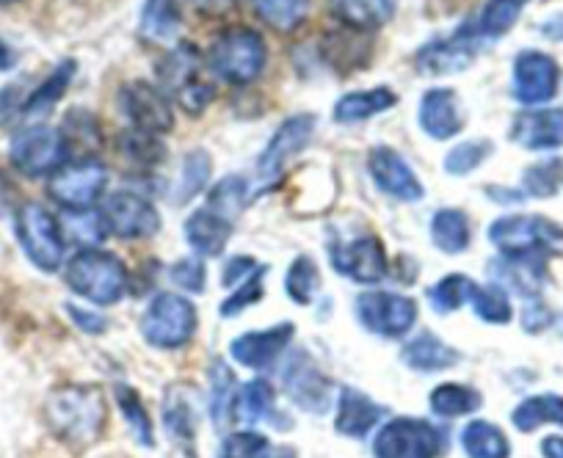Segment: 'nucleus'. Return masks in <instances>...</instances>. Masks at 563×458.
Wrapping results in <instances>:
<instances>
[{
    "instance_id": "nucleus-1",
    "label": "nucleus",
    "mask_w": 563,
    "mask_h": 458,
    "mask_svg": "<svg viewBox=\"0 0 563 458\" xmlns=\"http://www.w3.org/2000/svg\"><path fill=\"white\" fill-rule=\"evenodd\" d=\"M45 420L58 439L91 445L106 428V401L95 387L67 384L51 392L45 403Z\"/></svg>"
},
{
    "instance_id": "nucleus-2",
    "label": "nucleus",
    "mask_w": 563,
    "mask_h": 458,
    "mask_svg": "<svg viewBox=\"0 0 563 458\" xmlns=\"http://www.w3.org/2000/svg\"><path fill=\"white\" fill-rule=\"evenodd\" d=\"M268 62L263 36L246 25L224 29L208 51V67L216 78L232 86H246L260 78Z\"/></svg>"
},
{
    "instance_id": "nucleus-3",
    "label": "nucleus",
    "mask_w": 563,
    "mask_h": 458,
    "mask_svg": "<svg viewBox=\"0 0 563 458\" xmlns=\"http://www.w3.org/2000/svg\"><path fill=\"white\" fill-rule=\"evenodd\" d=\"M67 284L80 299L97 306H111L128 293V268L117 255L102 249H84L67 262Z\"/></svg>"
},
{
    "instance_id": "nucleus-4",
    "label": "nucleus",
    "mask_w": 563,
    "mask_h": 458,
    "mask_svg": "<svg viewBox=\"0 0 563 458\" xmlns=\"http://www.w3.org/2000/svg\"><path fill=\"white\" fill-rule=\"evenodd\" d=\"M489 241L506 257L563 255V226L544 215H503L489 226Z\"/></svg>"
},
{
    "instance_id": "nucleus-5",
    "label": "nucleus",
    "mask_w": 563,
    "mask_h": 458,
    "mask_svg": "<svg viewBox=\"0 0 563 458\" xmlns=\"http://www.w3.org/2000/svg\"><path fill=\"white\" fill-rule=\"evenodd\" d=\"M141 334L150 346L161 351L183 348L197 334V310L186 295L169 293V290L158 293L141 317Z\"/></svg>"
},
{
    "instance_id": "nucleus-6",
    "label": "nucleus",
    "mask_w": 563,
    "mask_h": 458,
    "mask_svg": "<svg viewBox=\"0 0 563 458\" xmlns=\"http://www.w3.org/2000/svg\"><path fill=\"white\" fill-rule=\"evenodd\" d=\"M161 83L175 91V100L186 108L188 113H202L213 102L216 86L205 78L202 58L191 45H177L164 62L158 64Z\"/></svg>"
},
{
    "instance_id": "nucleus-7",
    "label": "nucleus",
    "mask_w": 563,
    "mask_h": 458,
    "mask_svg": "<svg viewBox=\"0 0 563 458\" xmlns=\"http://www.w3.org/2000/svg\"><path fill=\"white\" fill-rule=\"evenodd\" d=\"M18 238L29 260L42 271H58L64 260V238L62 221L42 204H23L18 213Z\"/></svg>"
},
{
    "instance_id": "nucleus-8",
    "label": "nucleus",
    "mask_w": 563,
    "mask_h": 458,
    "mask_svg": "<svg viewBox=\"0 0 563 458\" xmlns=\"http://www.w3.org/2000/svg\"><path fill=\"white\" fill-rule=\"evenodd\" d=\"M445 447L442 431L429 420L395 417L373 439L376 458H437Z\"/></svg>"
},
{
    "instance_id": "nucleus-9",
    "label": "nucleus",
    "mask_w": 563,
    "mask_h": 458,
    "mask_svg": "<svg viewBox=\"0 0 563 458\" xmlns=\"http://www.w3.org/2000/svg\"><path fill=\"white\" fill-rule=\"evenodd\" d=\"M69 155V144L62 131L47 125L23 127L9 144V158L14 169H20L29 177L56 175Z\"/></svg>"
},
{
    "instance_id": "nucleus-10",
    "label": "nucleus",
    "mask_w": 563,
    "mask_h": 458,
    "mask_svg": "<svg viewBox=\"0 0 563 458\" xmlns=\"http://www.w3.org/2000/svg\"><path fill=\"white\" fill-rule=\"evenodd\" d=\"M316 113H294V116H288V120L276 127V133L271 136V142L265 144V149L257 158V177L263 182V188L274 186L285 175L290 160L310 147L312 136H316Z\"/></svg>"
},
{
    "instance_id": "nucleus-11",
    "label": "nucleus",
    "mask_w": 563,
    "mask_h": 458,
    "mask_svg": "<svg viewBox=\"0 0 563 458\" xmlns=\"http://www.w3.org/2000/svg\"><path fill=\"white\" fill-rule=\"evenodd\" d=\"M119 108H122L124 120L133 125V131L147 133V136H166L175 127L169 94L147 80L124 83L119 91Z\"/></svg>"
},
{
    "instance_id": "nucleus-12",
    "label": "nucleus",
    "mask_w": 563,
    "mask_h": 458,
    "mask_svg": "<svg viewBox=\"0 0 563 458\" xmlns=\"http://www.w3.org/2000/svg\"><path fill=\"white\" fill-rule=\"evenodd\" d=\"M356 315L367 332L398 339L409 334V328L417 323V304L409 295L371 290V293H362L356 299Z\"/></svg>"
},
{
    "instance_id": "nucleus-13",
    "label": "nucleus",
    "mask_w": 563,
    "mask_h": 458,
    "mask_svg": "<svg viewBox=\"0 0 563 458\" xmlns=\"http://www.w3.org/2000/svg\"><path fill=\"white\" fill-rule=\"evenodd\" d=\"M106 186L108 169L100 160H78L73 166H62L53 175L47 191L64 210L80 213V210H91V204L102 197Z\"/></svg>"
},
{
    "instance_id": "nucleus-14",
    "label": "nucleus",
    "mask_w": 563,
    "mask_h": 458,
    "mask_svg": "<svg viewBox=\"0 0 563 458\" xmlns=\"http://www.w3.org/2000/svg\"><path fill=\"white\" fill-rule=\"evenodd\" d=\"M108 233L122 241L153 238L161 230V213L150 199L133 191H117L108 197L106 210H102Z\"/></svg>"
},
{
    "instance_id": "nucleus-15",
    "label": "nucleus",
    "mask_w": 563,
    "mask_h": 458,
    "mask_svg": "<svg viewBox=\"0 0 563 458\" xmlns=\"http://www.w3.org/2000/svg\"><path fill=\"white\" fill-rule=\"evenodd\" d=\"M282 387L290 395V401L299 403L310 414H327L329 403H332V384H329L327 373L305 351L294 354L288 359L285 376H282Z\"/></svg>"
},
{
    "instance_id": "nucleus-16",
    "label": "nucleus",
    "mask_w": 563,
    "mask_h": 458,
    "mask_svg": "<svg viewBox=\"0 0 563 458\" xmlns=\"http://www.w3.org/2000/svg\"><path fill=\"white\" fill-rule=\"evenodd\" d=\"M555 58L541 51H522L514 58V97L522 105H544L558 91Z\"/></svg>"
},
{
    "instance_id": "nucleus-17",
    "label": "nucleus",
    "mask_w": 563,
    "mask_h": 458,
    "mask_svg": "<svg viewBox=\"0 0 563 458\" xmlns=\"http://www.w3.org/2000/svg\"><path fill=\"white\" fill-rule=\"evenodd\" d=\"M367 171H371L373 182L382 188L387 197L398 199V202H420L426 197L420 177L415 175L404 155L393 147H373L367 149Z\"/></svg>"
},
{
    "instance_id": "nucleus-18",
    "label": "nucleus",
    "mask_w": 563,
    "mask_h": 458,
    "mask_svg": "<svg viewBox=\"0 0 563 458\" xmlns=\"http://www.w3.org/2000/svg\"><path fill=\"white\" fill-rule=\"evenodd\" d=\"M332 262L343 277L354 279L360 284H376L387 277V255L376 235H362V238L332 244Z\"/></svg>"
},
{
    "instance_id": "nucleus-19",
    "label": "nucleus",
    "mask_w": 563,
    "mask_h": 458,
    "mask_svg": "<svg viewBox=\"0 0 563 458\" xmlns=\"http://www.w3.org/2000/svg\"><path fill=\"white\" fill-rule=\"evenodd\" d=\"M417 125L434 142H448V138L459 136L464 120H462V100L453 89L437 86L422 94L420 108H417Z\"/></svg>"
},
{
    "instance_id": "nucleus-20",
    "label": "nucleus",
    "mask_w": 563,
    "mask_h": 458,
    "mask_svg": "<svg viewBox=\"0 0 563 458\" xmlns=\"http://www.w3.org/2000/svg\"><path fill=\"white\" fill-rule=\"evenodd\" d=\"M478 42L464 34L462 29L445 40H434L415 56L417 72L422 75H453L467 69L478 56Z\"/></svg>"
},
{
    "instance_id": "nucleus-21",
    "label": "nucleus",
    "mask_w": 563,
    "mask_h": 458,
    "mask_svg": "<svg viewBox=\"0 0 563 458\" xmlns=\"http://www.w3.org/2000/svg\"><path fill=\"white\" fill-rule=\"evenodd\" d=\"M294 334V323H279V326H271L265 328V332L241 334V337L232 339V359H235L238 365H243V368L252 370L268 368V365L290 346Z\"/></svg>"
},
{
    "instance_id": "nucleus-22",
    "label": "nucleus",
    "mask_w": 563,
    "mask_h": 458,
    "mask_svg": "<svg viewBox=\"0 0 563 458\" xmlns=\"http://www.w3.org/2000/svg\"><path fill=\"white\" fill-rule=\"evenodd\" d=\"M511 138L530 153L563 147V108L522 111L511 125Z\"/></svg>"
},
{
    "instance_id": "nucleus-23",
    "label": "nucleus",
    "mask_w": 563,
    "mask_h": 458,
    "mask_svg": "<svg viewBox=\"0 0 563 458\" xmlns=\"http://www.w3.org/2000/svg\"><path fill=\"white\" fill-rule=\"evenodd\" d=\"M525 7H528V0H486L484 9L470 23H464L462 31L467 36H473L478 45L495 42L517 25Z\"/></svg>"
},
{
    "instance_id": "nucleus-24",
    "label": "nucleus",
    "mask_w": 563,
    "mask_h": 458,
    "mask_svg": "<svg viewBox=\"0 0 563 458\" xmlns=\"http://www.w3.org/2000/svg\"><path fill=\"white\" fill-rule=\"evenodd\" d=\"M232 230H235V224L230 219H224V215L216 213V210H210L208 204L194 210L186 221V238L191 244V249L208 257L221 255L227 249V244L232 238Z\"/></svg>"
},
{
    "instance_id": "nucleus-25",
    "label": "nucleus",
    "mask_w": 563,
    "mask_h": 458,
    "mask_svg": "<svg viewBox=\"0 0 563 458\" xmlns=\"http://www.w3.org/2000/svg\"><path fill=\"white\" fill-rule=\"evenodd\" d=\"M393 105H398V94L389 86L349 91L334 102V122L338 125H356V122L373 120L378 113L389 111Z\"/></svg>"
},
{
    "instance_id": "nucleus-26",
    "label": "nucleus",
    "mask_w": 563,
    "mask_h": 458,
    "mask_svg": "<svg viewBox=\"0 0 563 458\" xmlns=\"http://www.w3.org/2000/svg\"><path fill=\"white\" fill-rule=\"evenodd\" d=\"M205 0H147L141 9V31L158 42H175L186 25V9Z\"/></svg>"
},
{
    "instance_id": "nucleus-27",
    "label": "nucleus",
    "mask_w": 563,
    "mask_h": 458,
    "mask_svg": "<svg viewBox=\"0 0 563 458\" xmlns=\"http://www.w3.org/2000/svg\"><path fill=\"white\" fill-rule=\"evenodd\" d=\"M332 14L351 31L371 34L395 18V0H329Z\"/></svg>"
},
{
    "instance_id": "nucleus-28",
    "label": "nucleus",
    "mask_w": 563,
    "mask_h": 458,
    "mask_svg": "<svg viewBox=\"0 0 563 458\" xmlns=\"http://www.w3.org/2000/svg\"><path fill=\"white\" fill-rule=\"evenodd\" d=\"M384 417V409L376 401L360 390L345 387L340 392V406H338V431L340 434L351 436V439H365L371 434L373 425Z\"/></svg>"
},
{
    "instance_id": "nucleus-29",
    "label": "nucleus",
    "mask_w": 563,
    "mask_h": 458,
    "mask_svg": "<svg viewBox=\"0 0 563 458\" xmlns=\"http://www.w3.org/2000/svg\"><path fill=\"white\" fill-rule=\"evenodd\" d=\"M404 362L417 373H437V370H448L459 362V351L445 346L440 337L431 332L417 334L411 343L404 348Z\"/></svg>"
},
{
    "instance_id": "nucleus-30",
    "label": "nucleus",
    "mask_w": 563,
    "mask_h": 458,
    "mask_svg": "<svg viewBox=\"0 0 563 458\" xmlns=\"http://www.w3.org/2000/svg\"><path fill=\"white\" fill-rule=\"evenodd\" d=\"M470 238H473V230H470V219L464 210H437L434 219H431V241H434L437 249H442L445 255H462V252H467Z\"/></svg>"
},
{
    "instance_id": "nucleus-31",
    "label": "nucleus",
    "mask_w": 563,
    "mask_h": 458,
    "mask_svg": "<svg viewBox=\"0 0 563 458\" xmlns=\"http://www.w3.org/2000/svg\"><path fill=\"white\" fill-rule=\"evenodd\" d=\"M75 72H78V64H75L73 58H67V62L58 64V67L53 69V72L47 75V78L42 80L40 86H36L34 94L25 97V100H23L25 116H42V113L51 111V108L56 105V102L62 100L64 94H67V89H69V83H73Z\"/></svg>"
},
{
    "instance_id": "nucleus-32",
    "label": "nucleus",
    "mask_w": 563,
    "mask_h": 458,
    "mask_svg": "<svg viewBox=\"0 0 563 458\" xmlns=\"http://www.w3.org/2000/svg\"><path fill=\"white\" fill-rule=\"evenodd\" d=\"M462 447L470 458H508L511 456L508 436L503 434L497 425L486 423V420H473V423L462 431Z\"/></svg>"
},
{
    "instance_id": "nucleus-33",
    "label": "nucleus",
    "mask_w": 563,
    "mask_h": 458,
    "mask_svg": "<svg viewBox=\"0 0 563 458\" xmlns=\"http://www.w3.org/2000/svg\"><path fill=\"white\" fill-rule=\"evenodd\" d=\"M514 425L519 431H536L539 425H563V398L561 395H533L519 403L511 414Z\"/></svg>"
},
{
    "instance_id": "nucleus-34",
    "label": "nucleus",
    "mask_w": 563,
    "mask_h": 458,
    "mask_svg": "<svg viewBox=\"0 0 563 458\" xmlns=\"http://www.w3.org/2000/svg\"><path fill=\"white\" fill-rule=\"evenodd\" d=\"M254 12L279 34H290L299 29L310 14V0H252Z\"/></svg>"
},
{
    "instance_id": "nucleus-35",
    "label": "nucleus",
    "mask_w": 563,
    "mask_h": 458,
    "mask_svg": "<svg viewBox=\"0 0 563 458\" xmlns=\"http://www.w3.org/2000/svg\"><path fill=\"white\" fill-rule=\"evenodd\" d=\"M484 398L467 384H440L431 392V412L437 417H464V414L478 412Z\"/></svg>"
},
{
    "instance_id": "nucleus-36",
    "label": "nucleus",
    "mask_w": 563,
    "mask_h": 458,
    "mask_svg": "<svg viewBox=\"0 0 563 458\" xmlns=\"http://www.w3.org/2000/svg\"><path fill=\"white\" fill-rule=\"evenodd\" d=\"M164 423L166 431L175 436L177 445L191 447L194 436H197V417H194V406L186 395H183V387L169 390L164 403Z\"/></svg>"
},
{
    "instance_id": "nucleus-37",
    "label": "nucleus",
    "mask_w": 563,
    "mask_h": 458,
    "mask_svg": "<svg viewBox=\"0 0 563 458\" xmlns=\"http://www.w3.org/2000/svg\"><path fill=\"white\" fill-rule=\"evenodd\" d=\"M235 398H238V384L235 376L230 373L224 362H216L210 370V414H213V423L227 425L235 414Z\"/></svg>"
},
{
    "instance_id": "nucleus-38",
    "label": "nucleus",
    "mask_w": 563,
    "mask_h": 458,
    "mask_svg": "<svg viewBox=\"0 0 563 458\" xmlns=\"http://www.w3.org/2000/svg\"><path fill=\"white\" fill-rule=\"evenodd\" d=\"M360 31H340V34H329V42L323 40V56H329L332 67L351 69L354 64L365 67L367 56H371V45L360 40Z\"/></svg>"
},
{
    "instance_id": "nucleus-39",
    "label": "nucleus",
    "mask_w": 563,
    "mask_h": 458,
    "mask_svg": "<svg viewBox=\"0 0 563 458\" xmlns=\"http://www.w3.org/2000/svg\"><path fill=\"white\" fill-rule=\"evenodd\" d=\"M249 199V182L241 175H227L216 182V188L208 197V208L216 210L219 215L230 219L235 224V219L241 215V210L246 208Z\"/></svg>"
},
{
    "instance_id": "nucleus-40",
    "label": "nucleus",
    "mask_w": 563,
    "mask_h": 458,
    "mask_svg": "<svg viewBox=\"0 0 563 458\" xmlns=\"http://www.w3.org/2000/svg\"><path fill=\"white\" fill-rule=\"evenodd\" d=\"M210 169H213V160L205 149H191V153L183 158V169H180V180H177V191H175V204H186L188 199L197 197L210 180Z\"/></svg>"
},
{
    "instance_id": "nucleus-41",
    "label": "nucleus",
    "mask_w": 563,
    "mask_h": 458,
    "mask_svg": "<svg viewBox=\"0 0 563 458\" xmlns=\"http://www.w3.org/2000/svg\"><path fill=\"white\" fill-rule=\"evenodd\" d=\"M113 395H117L119 409H122L124 414V423L133 428L135 439H139L141 445L153 447V423H150V412L147 406H144V401L139 398V392L128 384H117Z\"/></svg>"
},
{
    "instance_id": "nucleus-42",
    "label": "nucleus",
    "mask_w": 563,
    "mask_h": 458,
    "mask_svg": "<svg viewBox=\"0 0 563 458\" xmlns=\"http://www.w3.org/2000/svg\"><path fill=\"white\" fill-rule=\"evenodd\" d=\"M563 186V160L547 158L541 164L530 166L522 177V191L536 199H550L561 191Z\"/></svg>"
},
{
    "instance_id": "nucleus-43",
    "label": "nucleus",
    "mask_w": 563,
    "mask_h": 458,
    "mask_svg": "<svg viewBox=\"0 0 563 458\" xmlns=\"http://www.w3.org/2000/svg\"><path fill=\"white\" fill-rule=\"evenodd\" d=\"M473 288L475 282L470 277H464V273H451V277L440 279V282L429 290V299L431 304H434V312L448 315V312L462 310V306L470 301V295H473Z\"/></svg>"
},
{
    "instance_id": "nucleus-44",
    "label": "nucleus",
    "mask_w": 563,
    "mask_h": 458,
    "mask_svg": "<svg viewBox=\"0 0 563 458\" xmlns=\"http://www.w3.org/2000/svg\"><path fill=\"white\" fill-rule=\"evenodd\" d=\"M235 412L246 423H257V420L268 417L274 412V390H271L268 381L254 379L243 384V390L235 398Z\"/></svg>"
},
{
    "instance_id": "nucleus-45",
    "label": "nucleus",
    "mask_w": 563,
    "mask_h": 458,
    "mask_svg": "<svg viewBox=\"0 0 563 458\" xmlns=\"http://www.w3.org/2000/svg\"><path fill=\"white\" fill-rule=\"evenodd\" d=\"M318 284H321V273L312 257H296L294 266L288 268V277H285V290H288L290 299L296 304H312L318 293Z\"/></svg>"
},
{
    "instance_id": "nucleus-46",
    "label": "nucleus",
    "mask_w": 563,
    "mask_h": 458,
    "mask_svg": "<svg viewBox=\"0 0 563 458\" xmlns=\"http://www.w3.org/2000/svg\"><path fill=\"white\" fill-rule=\"evenodd\" d=\"M495 153V144L489 138H473V142H462L445 155V171L453 177H467L484 164L489 155Z\"/></svg>"
},
{
    "instance_id": "nucleus-47",
    "label": "nucleus",
    "mask_w": 563,
    "mask_h": 458,
    "mask_svg": "<svg viewBox=\"0 0 563 458\" xmlns=\"http://www.w3.org/2000/svg\"><path fill=\"white\" fill-rule=\"evenodd\" d=\"M475 306V315L486 323H508L511 321V301H508L506 290L497 284H475L473 295H470Z\"/></svg>"
},
{
    "instance_id": "nucleus-48",
    "label": "nucleus",
    "mask_w": 563,
    "mask_h": 458,
    "mask_svg": "<svg viewBox=\"0 0 563 458\" xmlns=\"http://www.w3.org/2000/svg\"><path fill=\"white\" fill-rule=\"evenodd\" d=\"M62 230H64V238H73L75 244L86 246V249H95V246L108 235V226L106 221H102V215H91L89 210L69 213L67 219L62 221Z\"/></svg>"
},
{
    "instance_id": "nucleus-49",
    "label": "nucleus",
    "mask_w": 563,
    "mask_h": 458,
    "mask_svg": "<svg viewBox=\"0 0 563 458\" xmlns=\"http://www.w3.org/2000/svg\"><path fill=\"white\" fill-rule=\"evenodd\" d=\"M122 153L124 158L135 160L141 166H155L164 160V144L158 142V136L130 131L122 136Z\"/></svg>"
},
{
    "instance_id": "nucleus-50",
    "label": "nucleus",
    "mask_w": 563,
    "mask_h": 458,
    "mask_svg": "<svg viewBox=\"0 0 563 458\" xmlns=\"http://www.w3.org/2000/svg\"><path fill=\"white\" fill-rule=\"evenodd\" d=\"M271 450L268 436L254 434V431H241L221 442L219 458H265Z\"/></svg>"
},
{
    "instance_id": "nucleus-51",
    "label": "nucleus",
    "mask_w": 563,
    "mask_h": 458,
    "mask_svg": "<svg viewBox=\"0 0 563 458\" xmlns=\"http://www.w3.org/2000/svg\"><path fill=\"white\" fill-rule=\"evenodd\" d=\"M263 277H265V268H257V271H254L246 282L238 284L235 293H232L230 299L221 304V315L232 317V315H238V312L246 310V306H252L254 301L263 299Z\"/></svg>"
},
{
    "instance_id": "nucleus-52",
    "label": "nucleus",
    "mask_w": 563,
    "mask_h": 458,
    "mask_svg": "<svg viewBox=\"0 0 563 458\" xmlns=\"http://www.w3.org/2000/svg\"><path fill=\"white\" fill-rule=\"evenodd\" d=\"M169 279L177 288L188 290V293H202L208 271H205L202 260H177L175 266L169 268Z\"/></svg>"
},
{
    "instance_id": "nucleus-53",
    "label": "nucleus",
    "mask_w": 563,
    "mask_h": 458,
    "mask_svg": "<svg viewBox=\"0 0 563 458\" xmlns=\"http://www.w3.org/2000/svg\"><path fill=\"white\" fill-rule=\"evenodd\" d=\"M254 271H257V266H254L252 257H235V260L227 262L224 277H221V279H224L227 288H235V284L246 282V279L252 277Z\"/></svg>"
},
{
    "instance_id": "nucleus-54",
    "label": "nucleus",
    "mask_w": 563,
    "mask_h": 458,
    "mask_svg": "<svg viewBox=\"0 0 563 458\" xmlns=\"http://www.w3.org/2000/svg\"><path fill=\"white\" fill-rule=\"evenodd\" d=\"M67 312H69V317L75 321V326L84 328V332H89V334L106 332V326H108L106 317L97 315V312L80 310V306H75V304H67Z\"/></svg>"
},
{
    "instance_id": "nucleus-55",
    "label": "nucleus",
    "mask_w": 563,
    "mask_h": 458,
    "mask_svg": "<svg viewBox=\"0 0 563 458\" xmlns=\"http://www.w3.org/2000/svg\"><path fill=\"white\" fill-rule=\"evenodd\" d=\"M547 323H550V310L541 301H530L522 310V326L528 332H541V328H547Z\"/></svg>"
},
{
    "instance_id": "nucleus-56",
    "label": "nucleus",
    "mask_w": 563,
    "mask_h": 458,
    "mask_svg": "<svg viewBox=\"0 0 563 458\" xmlns=\"http://www.w3.org/2000/svg\"><path fill=\"white\" fill-rule=\"evenodd\" d=\"M18 108L23 111V102H20L18 86H9V89L0 91V125H7L14 113H18Z\"/></svg>"
},
{
    "instance_id": "nucleus-57",
    "label": "nucleus",
    "mask_w": 563,
    "mask_h": 458,
    "mask_svg": "<svg viewBox=\"0 0 563 458\" xmlns=\"http://www.w3.org/2000/svg\"><path fill=\"white\" fill-rule=\"evenodd\" d=\"M541 453L544 458H563V436H547L541 442Z\"/></svg>"
},
{
    "instance_id": "nucleus-58",
    "label": "nucleus",
    "mask_w": 563,
    "mask_h": 458,
    "mask_svg": "<svg viewBox=\"0 0 563 458\" xmlns=\"http://www.w3.org/2000/svg\"><path fill=\"white\" fill-rule=\"evenodd\" d=\"M14 67V53L7 42H0V72H7V69Z\"/></svg>"
},
{
    "instance_id": "nucleus-59",
    "label": "nucleus",
    "mask_w": 563,
    "mask_h": 458,
    "mask_svg": "<svg viewBox=\"0 0 563 458\" xmlns=\"http://www.w3.org/2000/svg\"><path fill=\"white\" fill-rule=\"evenodd\" d=\"M265 458H299V456H296L294 447L282 445V447H271L268 456H265Z\"/></svg>"
},
{
    "instance_id": "nucleus-60",
    "label": "nucleus",
    "mask_w": 563,
    "mask_h": 458,
    "mask_svg": "<svg viewBox=\"0 0 563 458\" xmlns=\"http://www.w3.org/2000/svg\"><path fill=\"white\" fill-rule=\"evenodd\" d=\"M7 3H18V0H0V7H7Z\"/></svg>"
}]
</instances>
